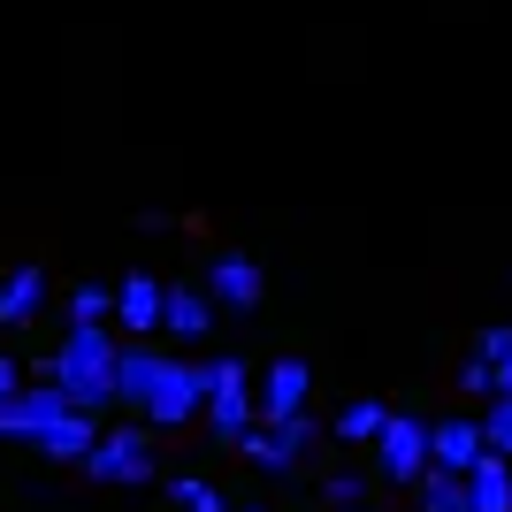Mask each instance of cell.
<instances>
[{"instance_id":"obj_22","label":"cell","mask_w":512,"mask_h":512,"mask_svg":"<svg viewBox=\"0 0 512 512\" xmlns=\"http://www.w3.org/2000/svg\"><path fill=\"white\" fill-rule=\"evenodd\" d=\"M321 497H329V505H337V512H352V505H367V474H352V467H337V474H329V482H321Z\"/></svg>"},{"instance_id":"obj_21","label":"cell","mask_w":512,"mask_h":512,"mask_svg":"<svg viewBox=\"0 0 512 512\" xmlns=\"http://www.w3.org/2000/svg\"><path fill=\"white\" fill-rule=\"evenodd\" d=\"M482 444H490L497 459H512V398H505V390L482 398Z\"/></svg>"},{"instance_id":"obj_8","label":"cell","mask_w":512,"mask_h":512,"mask_svg":"<svg viewBox=\"0 0 512 512\" xmlns=\"http://www.w3.org/2000/svg\"><path fill=\"white\" fill-rule=\"evenodd\" d=\"M214 306H230V314H253L260 299H268V268H260L253 253H214L207 283H199Z\"/></svg>"},{"instance_id":"obj_24","label":"cell","mask_w":512,"mask_h":512,"mask_svg":"<svg viewBox=\"0 0 512 512\" xmlns=\"http://www.w3.org/2000/svg\"><path fill=\"white\" fill-rule=\"evenodd\" d=\"M8 390H23V367L8 360V352H0V398H8Z\"/></svg>"},{"instance_id":"obj_1","label":"cell","mask_w":512,"mask_h":512,"mask_svg":"<svg viewBox=\"0 0 512 512\" xmlns=\"http://www.w3.org/2000/svg\"><path fill=\"white\" fill-rule=\"evenodd\" d=\"M115 406L153 421V436L199 421V360H169V352H153V337H130L115 352Z\"/></svg>"},{"instance_id":"obj_9","label":"cell","mask_w":512,"mask_h":512,"mask_svg":"<svg viewBox=\"0 0 512 512\" xmlns=\"http://www.w3.org/2000/svg\"><path fill=\"white\" fill-rule=\"evenodd\" d=\"M314 398V367L306 360H268V375L253 383V421H291Z\"/></svg>"},{"instance_id":"obj_14","label":"cell","mask_w":512,"mask_h":512,"mask_svg":"<svg viewBox=\"0 0 512 512\" xmlns=\"http://www.w3.org/2000/svg\"><path fill=\"white\" fill-rule=\"evenodd\" d=\"M39 314H46V276L23 260V268H8V276H0V321H8V329H23V321H39Z\"/></svg>"},{"instance_id":"obj_13","label":"cell","mask_w":512,"mask_h":512,"mask_svg":"<svg viewBox=\"0 0 512 512\" xmlns=\"http://www.w3.org/2000/svg\"><path fill=\"white\" fill-rule=\"evenodd\" d=\"M467 512H512V459H497V451H482L467 474Z\"/></svg>"},{"instance_id":"obj_4","label":"cell","mask_w":512,"mask_h":512,"mask_svg":"<svg viewBox=\"0 0 512 512\" xmlns=\"http://www.w3.org/2000/svg\"><path fill=\"white\" fill-rule=\"evenodd\" d=\"M199 413L214 421L222 444H237L253 428V367L245 360H199Z\"/></svg>"},{"instance_id":"obj_3","label":"cell","mask_w":512,"mask_h":512,"mask_svg":"<svg viewBox=\"0 0 512 512\" xmlns=\"http://www.w3.org/2000/svg\"><path fill=\"white\" fill-rule=\"evenodd\" d=\"M85 467V482H107V490H138V482H153V428L138 421H115L92 436V451L77 459Z\"/></svg>"},{"instance_id":"obj_23","label":"cell","mask_w":512,"mask_h":512,"mask_svg":"<svg viewBox=\"0 0 512 512\" xmlns=\"http://www.w3.org/2000/svg\"><path fill=\"white\" fill-rule=\"evenodd\" d=\"M459 390H467V398H497V375H490V360H459Z\"/></svg>"},{"instance_id":"obj_17","label":"cell","mask_w":512,"mask_h":512,"mask_svg":"<svg viewBox=\"0 0 512 512\" xmlns=\"http://www.w3.org/2000/svg\"><path fill=\"white\" fill-rule=\"evenodd\" d=\"M161 490H169V505H176V512H230V497L214 490V482H199V474H169Z\"/></svg>"},{"instance_id":"obj_5","label":"cell","mask_w":512,"mask_h":512,"mask_svg":"<svg viewBox=\"0 0 512 512\" xmlns=\"http://www.w3.org/2000/svg\"><path fill=\"white\" fill-rule=\"evenodd\" d=\"M237 451H245L260 474H291L306 451H314V421H306V413H291V421H253L237 436Z\"/></svg>"},{"instance_id":"obj_20","label":"cell","mask_w":512,"mask_h":512,"mask_svg":"<svg viewBox=\"0 0 512 512\" xmlns=\"http://www.w3.org/2000/svg\"><path fill=\"white\" fill-rule=\"evenodd\" d=\"M413 490H421V512H467V482H459V474H444V467H428Z\"/></svg>"},{"instance_id":"obj_10","label":"cell","mask_w":512,"mask_h":512,"mask_svg":"<svg viewBox=\"0 0 512 512\" xmlns=\"http://www.w3.org/2000/svg\"><path fill=\"white\" fill-rule=\"evenodd\" d=\"M482 451H490V444H482V421H428V467L467 474Z\"/></svg>"},{"instance_id":"obj_6","label":"cell","mask_w":512,"mask_h":512,"mask_svg":"<svg viewBox=\"0 0 512 512\" xmlns=\"http://www.w3.org/2000/svg\"><path fill=\"white\" fill-rule=\"evenodd\" d=\"M375 474L383 482H421L428 474V421L421 413H390L375 428Z\"/></svg>"},{"instance_id":"obj_15","label":"cell","mask_w":512,"mask_h":512,"mask_svg":"<svg viewBox=\"0 0 512 512\" xmlns=\"http://www.w3.org/2000/svg\"><path fill=\"white\" fill-rule=\"evenodd\" d=\"M92 436H100V421L69 406L62 421H54V428H46V436H39V451H46V459H54V467H77V459H85V451H92Z\"/></svg>"},{"instance_id":"obj_12","label":"cell","mask_w":512,"mask_h":512,"mask_svg":"<svg viewBox=\"0 0 512 512\" xmlns=\"http://www.w3.org/2000/svg\"><path fill=\"white\" fill-rule=\"evenodd\" d=\"M161 291H169V283H153L146 268L115 283V321H123L130 337H153V329H161Z\"/></svg>"},{"instance_id":"obj_11","label":"cell","mask_w":512,"mask_h":512,"mask_svg":"<svg viewBox=\"0 0 512 512\" xmlns=\"http://www.w3.org/2000/svg\"><path fill=\"white\" fill-rule=\"evenodd\" d=\"M161 329H169L176 344H199L214 329V299L192 291V283H169V291H161Z\"/></svg>"},{"instance_id":"obj_7","label":"cell","mask_w":512,"mask_h":512,"mask_svg":"<svg viewBox=\"0 0 512 512\" xmlns=\"http://www.w3.org/2000/svg\"><path fill=\"white\" fill-rule=\"evenodd\" d=\"M69 413V398L54 383H23V390H8L0 398V444H39L46 428Z\"/></svg>"},{"instance_id":"obj_18","label":"cell","mask_w":512,"mask_h":512,"mask_svg":"<svg viewBox=\"0 0 512 512\" xmlns=\"http://www.w3.org/2000/svg\"><path fill=\"white\" fill-rule=\"evenodd\" d=\"M474 360H490L497 390H505V398H512V321H490V329L474 337Z\"/></svg>"},{"instance_id":"obj_2","label":"cell","mask_w":512,"mask_h":512,"mask_svg":"<svg viewBox=\"0 0 512 512\" xmlns=\"http://www.w3.org/2000/svg\"><path fill=\"white\" fill-rule=\"evenodd\" d=\"M115 352H123V344L107 337V329H69V337L54 344V375H46V383L62 390L77 413H107L115 406Z\"/></svg>"},{"instance_id":"obj_19","label":"cell","mask_w":512,"mask_h":512,"mask_svg":"<svg viewBox=\"0 0 512 512\" xmlns=\"http://www.w3.org/2000/svg\"><path fill=\"white\" fill-rule=\"evenodd\" d=\"M383 421H390L383 398H352V406L337 413V436H344V444H375V428H383Z\"/></svg>"},{"instance_id":"obj_25","label":"cell","mask_w":512,"mask_h":512,"mask_svg":"<svg viewBox=\"0 0 512 512\" xmlns=\"http://www.w3.org/2000/svg\"><path fill=\"white\" fill-rule=\"evenodd\" d=\"M352 512H367V505H352Z\"/></svg>"},{"instance_id":"obj_16","label":"cell","mask_w":512,"mask_h":512,"mask_svg":"<svg viewBox=\"0 0 512 512\" xmlns=\"http://www.w3.org/2000/svg\"><path fill=\"white\" fill-rule=\"evenodd\" d=\"M115 321V291L107 283H77L69 291V329H107Z\"/></svg>"}]
</instances>
